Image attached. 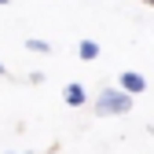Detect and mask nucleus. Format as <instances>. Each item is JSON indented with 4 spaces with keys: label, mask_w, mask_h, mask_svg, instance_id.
Instances as JSON below:
<instances>
[{
    "label": "nucleus",
    "mask_w": 154,
    "mask_h": 154,
    "mask_svg": "<svg viewBox=\"0 0 154 154\" xmlns=\"http://www.w3.org/2000/svg\"><path fill=\"white\" fill-rule=\"evenodd\" d=\"M0 8H8V0H0Z\"/></svg>",
    "instance_id": "7"
},
{
    "label": "nucleus",
    "mask_w": 154,
    "mask_h": 154,
    "mask_svg": "<svg viewBox=\"0 0 154 154\" xmlns=\"http://www.w3.org/2000/svg\"><path fill=\"white\" fill-rule=\"evenodd\" d=\"M4 73H8V70H4V63H0V77H4Z\"/></svg>",
    "instance_id": "6"
},
{
    "label": "nucleus",
    "mask_w": 154,
    "mask_h": 154,
    "mask_svg": "<svg viewBox=\"0 0 154 154\" xmlns=\"http://www.w3.org/2000/svg\"><path fill=\"white\" fill-rule=\"evenodd\" d=\"M118 88H121V92H128L132 99H136V95L147 88V77H143V73H136V70H125V73H121V85H118Z\"/></svg>",
    "instance_id": "2"
},
{
    "label": "nucleus",
    "mask_w": 154,
    "mask_h": 154,
    "mask_svg": "<svg viewBox=\"0 0 154 154\" xmlns=\"http://www.w3.org/2000/svg\"><path fill=\"white\" fill-rule=\"evenodd\" d=\"M85 103H88L85 88L77 85V81H73V85H66V106H85Z\"/></svg>",
    "instance_id": "3"
},
{
    "label": "nucleus",
    "mask_w": 154,
    "mask_h": 154,
    "mask_svg": "<svg viewBox=\"0 0 154 154\" xmlns=\"http://www.w3.org/2000/svg\"><path fill=\"white\" fill-rule=\"evenodd\" d=\"M143 4H150V8H154V0H143Z\"/></svg>",
    "instance_id": "8"
},
{
    "label": "nucleus",
    "mask_w": 154,
    "mask_h": 154,
    "mask_svg": "<svg viewBox=\"0 0 154 154\" xmlns=\"http://www.w3.org/2000/svg\"><path fill=\"white\" fill-rule=\"evenodd\" d=\"M26 48H29V51H41V55H48V51H51V44H48V41H41V37H29Z\"/></svg>",
    "instance_id": "5"
},
{
    "label": "nucleus",
    "mask_w": 154,
    "mask_h": 154,
    "mask_svg": "<svg viewBox=\"0 0 154 154\" xmlns=\"http://www.w3.org/2000/svg\"><path fill=\"white\" fill-rule=\"evenodd\" d=\"M77 55H81L85 63H92V59H99V44H95V41H81V44H77Z\"/></svg>",
    "instance_id": "4"
},
{
    "label": "nucleus",
    "mask_w": 154,
    "mask_h": 154,
    "mask_svg": "<svg viewBox=\"0 0 154 154\" xmlns=\"http://www.w3.org/2000/svg\"><path fill=\"white\" fill-rule=\"evenodd\" d=\"M150 132H154V125H150Z\"/></svg>",
    "instance_id": "9"
},
{
    "label": "nucleus",
    "mask_w": 154,
    "mask_h": 154,
    "mask_svg": "<svg viewBox=\"0 0 154 154\" xmlns=\"http://www.w3.org/2000/svg\"><path fill=\"white\" fill-rule=\"evenodd\" d=\"M92 110L99 114V118H114V114H128L132 110V95L121 92V88H103L99 95H95Z\"/></svg>",
    "instance_id": "1"
}]
</instances>
